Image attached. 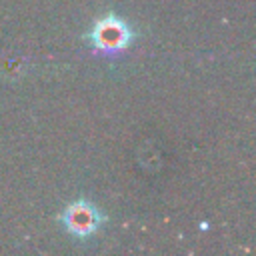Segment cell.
Returning <instances> with one entry per match:
<instances>
[{
    "label": "cell",
    "instance_id": "6da1fadb",
    "mask_svg": "<svg viewBox=\"0 0 256 256\" xmlns=\"http://www.w3.org/2000/svg\"><path fill=\"white\" fill-rule=\"evenodd\" d=\"M84 38L96 52L114 56V54L124 52L138 38V32L124 18L116 14H106L92 22Z\"/></svg>",
    "mask_w": 256,
    "mask_h": 256
},
{
    "label": "cell",
    "instance_id": "7a4b0ae2",
    "mask_svg": "<svg viewBox=\"0 0 256 256\" xmlns=\"http://www.w3.org/2000/svg\"><path fill=\"white\" fill-rule=\"evenodd\" d=\"M104 220L106 218L100 212V208L90 200H74L58 216V222L62 224V228L76 240L94 236L102 228Z\"/></svg>",
    "mask_w": 256,
    "mask_h": 256
}]
</instances>
